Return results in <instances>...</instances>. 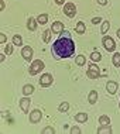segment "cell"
<instances>
[{
    "label": "cell",
    "instance_id": "obj_32",
    "mask_svg": "<svg viewBox=\"0 0 120 134\" xmlns=\"http://www.w3.org/2000/svg\"><path fill=\"white\" fill-rule=\"evenodd\" d=\"M97 3H99L100 6H105V4L107 3V0H97Z\"/></svg>",
    "mask_w": 120,
    "mask_h": 134
},
{
    "label": "cell",
    "instance_id": "obj_12",
    "mask_svg": "<svg viewBox=\"0 0 120 134\" xmlns=\"http://www.w3.org/2000/svg\"><path fill=\"white\" fill-rule=\"evenodd\" d=\"M27 27H28V30L34 31L35 28H37V20L32 19V17H30V19H28V21H27Z\"/></svg>",
    "mask_w": 120,
    "mask_h": 134
},
{
    "label": "cell",
    "instance_id": "obj_13",
    "mask_svg": "<svg viewBox=\"0 0 120 134\" xmlns=\"http://www.w3.org/2000/svg\"><path fill=\"white\" fill-rule=\"evenodd\" d=\"M75 31L78 32V34H85V31H86V27H85V23H78L76 24V27H75Z\"/></svg>",
    "mask_w": 120,
    "mask_h": 134
},
{
    "label": "cell",
    "instance_id": "obj_34",
    "mask_svg": "<svg viewBox=\"0 0 120 134\" xmlns=\"http://www.w3.org/2000/svg\"><path fill=\"white\" fill-rule=\"evenodd\" d=\"M57 4H64V0H55Z\"/></svg>",
    "mask_w": 120,
    "mask_h": 134
},
{
    "label": "cell",
    "instance_id": "obj_33",
    "mask_svg": "<svg viewBox=\"0 0 120 134\" xmlns=\"http://www.w3.org/2000/svg\"><path fill=\"white\" fill-rule=\"evenodd\" d=\"M4 2H3V0H2V2H0V9H2V10H4Z\"/></svg>",
    "mask_w": 120,
    "mask_h": 134
},
{
    "label": "cell",
    "instance_id": "obj_20",
    "mask_svg": "<svg viewBox=\"0 0 120 134\" xmlns=\"http://www.w3.org/2000/svg\"><path fill=\"white\" fill-rule=\"evenodd\" d=\"M100 58H102V55L97 51H93L92 54H90V59L92 61H95V62H99L100 61Z\"/></svg>",
    "mask_w": 120,
    "mask_h": 134
},
{
    "label": "cell",
    "instance_id": "obj_14",
    "mask_svg": "<svg viewBox=\"0 0 120 134\" xmlns=\"http://www.w3.org/2000/svg\"><path fill=\"white\" fill-rule=\"evenodd\" d=\"M75 120L78 123H85L86 120H88V114L86 113H78L75 116Z\"/></svg>",
    "mask_w": 120,
    "mask_h": 134
},
{
    "label": "cell",
    "instance_id": "obj_19",
    "mask_svg": "<svg viewBox=\"0 0 120 134\" xmlns=\"http://www.w3.org/2000/svg\"><path fill=\"white\" fill-rule=\"evenodd\" d=\"M51 30H45L44 32H42V40H44V42H50L51 40Z\"/></svg>",
    "mask_w": 120,
    "mask_h": 134
},
{
    "label": "cell",
    "instance_id": "obj_18",
    "mask_svg": "<svg viewBox=\"0 0 120 134\" xmlns=\"http://www.w3.org/2000/svg\"><path fill=\"white\" fill-rule=\"evenodd\" d=\"M47 21H48V16H47V14H40V16L37 17V23L38 24H45Z\"/></svg>",
    "mask_w": 120,
    "mask_h": 134
},
{
    "label": "cell",
    "instance_id": "obj_30",
    "mask_svg": "<svg viewBox=\"0 0 120 134\" xmlns=\"http://www.w3.org/2000/svg\"><path fill=\"white\" fill-rule=\"evenodd\" d=\"M0 42H2V44H3V42H6V35L3 34V32H0Z\"/></svg>",
    "mask_w": 120,
    "mask_h": 134
},
{
    "label": "cell",
    "instance_id": "obj_17",
    "mask_svg": "<svg viewBox=\"0 0 120 134\" xmlns=\"http://www.w3.org/2000/svg\"><path fill=\"white\" fill-rule=\"evenodd\" d=\"M32 92H34V86H32V85H25L24 88H23V93H24L25 96L31 95Z\"/></svg>",
    "mask_w": 120,
    "mask_h": 134
},
{
    "label": "cell",
    "instance_id": "obj_22",
    "mask_svg": "<svg viewBox=\"0 0 120 134\" xmlns=\"http://www.w3.org/2000/svg\"><path fill=\"white\" fill-rule=\"evenodd\" d=\"M68 109H69V104H68L67 102H64V103H61L59 106H58V110L61 111V113H65V111L68 110Z\"/></svg>",
    "mask_w": 120,
    "mask_h": 134
},
{
    "label": "cell",
    "instance_id": "obj_10",
    "mask_svg": "<svg viewBox=\"0 0 120 134\" xmlns=\"http://www.w3.org/2000/svg\"><path fill=\"white\" fill-rule=\"evenodd\" d=\"M20 107L24 113H28V109H30V99L28 97H23L20 100Z\"/></svg>",
    "mask_w": 120,
    "mask_h": 134
},
{
    "label": "cell",
    "instance_id": "obj_5",
    "mask_svg": "<svg viewBox=\"0 0 120 134\" xmlns=\"http://www.w3.org/2000/svg\"><path fill=\"white\" fill-rule=\"evenodd\" d=\"M64 13H65V16H68L69 19L75 17V14H76V6L74 4V3H67V4L64 6Z\"/></svg>",
    "mask_w": 120,
    "mask_h": 134
},
{
    "label": "cell",
    "instance_id": "obj_23",
    "mask_svg": "<svg viewBox=\"0 0 120 134\" xmlns=\"http://www.w3.org/2000/svg\"><path fill=\"white\" fill-rule=\"evenodd\" d=\"M112 59H113V65H114V66H120V54L119 52H116Z\"/></svg>",
    "mask_w": 120,
    "mask_h": 134
},
{
    "label": "cell",
    "instance_id": "obj_4",
    "mask_svg": "<svg viewBox=\"0 0 120 134\" xmlns=\"http://www.w3.org/2000/svg\"><path fill=\"white\" fill-rule=\"evenodd\" d=\"M86 76L90 78V79H96L99 78V68H97V65L95 64H90L88 66V72H86Z\"/></svg>",
    "mask_w": 120,
    "mask_h": 134
},
{
    "label": "cell",
    "instance_id": "obj_7",
    "mask_svg": "<svg viewBox=\"0 0 120 134\" xmlns=\"http://www.w3.org/2000/svg\"><path fill=\"white\" fill-rule=\"evenodd\" d=\"M21 55L25 61H30L32 58V48L31 47H23V49H21Z\"/></svg>",
    "mask_w": 120,
    "mask_h": 134
},
{
    "label": "cell",
    "instance_id": "obj_6",
    "mask_svg": "<svg viewBox=\"0 0 120 134\" xmlns=\"http://www.w3.org/2000/svg\"><path fill=\"white\" fill-rule=\"evenodd\" d=\"M52 82H54L52 75H50V74H44V75L41 76V79H40V85L44 86V88H47V86H50V85H52Z\"/></svg>",
    "mask_w": 120,
    "mask_h": 134
},
{
    "label": "cell",
    "instance_id": "obj_1",
    "mask_svg": "<svg viewBox=\"0 0 120 134\" xmlns=\"http://www.w3.org/2000/svg\"><path fill=\"white\" fill-rule=\"evenodd\" d=\"M51 52L55 59H64L69 58L75 54V42L71 38L69 31H62L61 37L57 40L51 47Z\"/></svg>",
    "mask_w": 120,
    "mask_h": 134
},
{
    "label": "cell",
    "instance_id": "obj_15",
    "mask_svg": "<svg viewBox=\"0 0 120 134\" xmlns=\"http://www.w3.org/2000/svg\"><path fill=\"white\" fill-rule=\"evenodd\" d=\"M96 102H97V92H96V90H90V93H89V103L93 104Z\"/></svg>",
    "mask_w": 120,
    "mask_h": 134
},
{
    "label": "cell",
    "instance_id": "obj_21",
    "mask_svg": "<svg viewBox=\"0 0 120 134\" xmlns=\"http://www.w3.org/2000/svg\"><path fill=\"white\" fill-rule=\"evenodd\" d=\"M13 44L14 45H21V44H23V38H21L20 37V35H13Z\"/></svg>",
    "mask_w": 120,
    "mask_h": 134
},
{
    "label": "cell",
    "instance_id": "obj_8",
    "mask_svg": "<svg viewBox=\"0 0 120 134\" xmlns=\"http://www.w3.org/2000/svg\"><path fill=\"white\" fill-rule=\"evenodd\" d=\"M42 117V113L40 110H32L30 113V121L31 123H38Z\"/></svg>",
    "mask_w": 120,
    "mask_h": 134
},
{
    "label": "cell",
    "instance_id": "obj_9",
    "mask_svg": "<svg viewBox=\"0 0 120 134\" xmlns=\"http://www.w3.org/2000/svg\"><path fill=\"white\" fill-rule=\"evenodd\" d=\"M51 31H52L54 34H61V32L64 31V24L61 23V21H55V23L52 24V28H51Z\"/></svg>",
    "mask_w": 120,
    "mask_h": 134
},
{
    "label": "cell",
    "instance_id": "obj_29",
    "mask_svg": "<svg viewBox=\"0 0 120 134\" xmlns=\"http://www.w3.org/2000/svg\"><path fill=\"white\" fill-rule=\"evenodd\" d=\"M42 133H55V130H54L52 127H47V129H44V131H42Z\"/></svg>",
    "mask_w": 120,
    "mask_h": 134
},
{
    "label": "cell",
    "instance_id": "obj_36",
    "mask_svg": "<svg viewBox=\"0 0 120 134\" xmlns=\"http://www.w3.org/2000/svg\"><path fill=\"white\" fill-rule=\"evenodd\" d=\"M119 106H120V104H119Z\"/></svg>",
    "mask_w": 120,
    "mask_h": 134
},
{
    "label": "cell",
    "instance_id": "obj_35",
    "mask_svg": "<svg viewBox=\"0 0 120 134\" xmlns=\"http://www.w3.org/2000/svg\"><path fill=\"white\" fill-rule=\"evenodd\" d=\"M117 37L120 38V28H119V30H117Z\"/></svg>",
    "mask_w": 120,
    "mask_h": 134
},
{
    "label": "cell",
    "instance_id": "obj_11",
    "mask_svg": "<svg viewBox=\"0 0 120 134\" xmlns=\"http://www.w3.org/2000/svg\"><path fill=\"white\" fill-rule=\"evenodd\" d=\"M106 89H107V92L110 93V95H114V93L117 92V83L116 82H107Z\"/></svg>",
    "mask_w": 120,
    "mask_h": 134
},
{
    "label": "cell",
    "instance_id": "obj_16",
    "mask_svg": "<svg viewBox=\"0 0 120 134\" xmlns=\"http://www.w3.org/2000/svg\"><path fill=\"white\" fill-rule=\"evenodd\" d=\"M99 124L100 126H109L110 124V119H109V116H100L99 117Z\"/></svg>",
    "mask_w": 120,
    "mask_h": 134
},
{
    "label": "cell",
    "instance_id": "obj_24",
    "mask_svg": "<svg viewBox=\"0 0 120 134\" xmlns=\"http://www.w3.org/2000/svg\"><path fill=\"white\" fill-rule=\"evenodd\" d=\"M97 133L99 134H102V133H112V129H110V126H102V127L97 130Z\"/></svg>",
    "mask_w": 120,
    "mask_h": 134
},
{
    "label": "cell",
    "instance_id": "obj_3",
    "mask_svg": "<svg viewBox=\"0 0 120 134\" xmlns=\"http://www.w3.org/2000/svg\"><path fill=\"white\" fill-rule=\"evenodd\" d=\"M102 44H103V47L106 48V51H109V52L114 51V48H116L114 40L112 38V37H103V40H102Z\"/></svg>",
    "mask_w": 120,
    "mask_h": 134
},
{
    "label": "cell",
    "instance_id": "obj_25",
    "mask_svg": "<svg viewBox=\"0 0 120 134\" xmlns=\"http://www.w3.org/2000/svg\"><path fill=\"white\" fill-rule=\"evenodd\" d=\"M109 27H110V23L106 20V21H103V24H102V34H106V31L109 30Z\"/></svg>",
    "mask_w": 120,
    "mask_h": 134
},
{
    "label": "cell",
    "instance_id": "obj_27",
    "mask_svg": "<svg viewBox=\"0 0 120 134\" xmlns=\"http://www.w3.org/2000/svg\"><path fill=\"white\" fill-rule=\"evenodd\" d=\"M4 52L7 54V55H10V54L13 52V47L10 45V44H7V45H6V48H4Z\"/></svg>",
    "mask_w": 120,
    "mask_h": 134
},
{
    "label": "cell",
    "instance_id": "obj_26",
    "mask_svg": "<svg viewBox=\"0 0 120 134\" xmlns=\"http://www.w3.org/2000/svg\"><path fill=\"white\" fill-rule=\"evenodd\" d=\"M75 61H76V64H78V65H85V62H86V58L83 57V55H78Z\"/></svg>",
    "mask_w": 120,
    "mask_h": 134
},
{
    "label": "cell",
    "instance_id": "obj_28",
    "mask_svg": "<svg viewBox=\"0 0 120 134\" xmlns=\"http://www.w3.org/2000/svg\"><path fill=\"white\" fill-rule=\"evenodd\" d=\"M71 133L72 134H79V133H81V129H79V127H72L71 129Z\"/></svg>",
    "mask_w": 120,
    "mask_h": 134
},
{
    "label": "cell",
    "instance_id": "obj_31",
    "mask_svg": "<svg viewBox=\"0 0 120 134\" xmlns=\"http://www.w3.org/2000/svg\"><path fill=\"white\" fill-rule=\"evenodd\" d=\"M100 21H102L100 17H95V19L92 20V23H93V24H97V23H100Z\"/></svg>",
    "mask_w": 120,
    "mask_h": 134
},
{
    "label": "cell",
    "instance_id": "obj_2",
    "mask_svg": "<svg viewBox=\"0 0 120 134\" xmlns=\"http://www.w3.org/2000/svg\"><path fill=\"white\" fill-rule=\"evenodd\" d=\"M44 69V62L41 59H35L32 61V64L30 65V75H37Z\"/></svg>",
    "mask_w": 120,
    "mask_h": 134
}]
</instances>
